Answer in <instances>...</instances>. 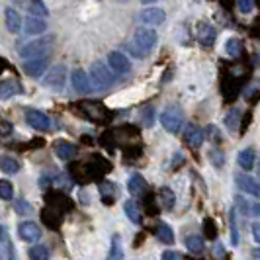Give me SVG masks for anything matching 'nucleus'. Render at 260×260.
Returning a JSON list of instances; mask_svg holds the SVG:
<instances>
[{"instance_id":"1","label":"nucleus","mask_w":260,"mask_h":260,"mask_svg":"<svg viewBox=\"0 0 260 260\" xmlns=\"http://www.w3.org/2000/svg\"><path fill=\"white\" fill-rule=\"evenodd\" d=\"M156 41H158V36L153 27H139L133 31L131 39L125 43V49L137 57V59H143L149 53L156 47Z\"/></svg>"},{"instance_id":"2","label":"nucleus","mask_w":260,"mask_h":260,"mask_svg":"<svg viewBox=\"0 0 260 260\" xmlns=\"http://www.w3.org/2000/svg\"><path fill=\"white\" fill-rule=\"evenodd\" d=\"M53 43H55V38L53 36H43L39 39H34L26 43L22 49H20V57H24L26 61L29 59H41V57H47V53L51 51Z\"/></svg>"},{"instance_id":"3","label":"nucleus","mask_w":260,"mask_h":260,"mask_svg":"<svg viewBox=\"0 0 260 260\" xmlns=\"http://www.w3.org/2000/svg\"><path fill=\"white\" fill-rule=\"evenodd\" d=\"M90 86L94 90H106V88H110L112 84H114V73L110 71V67L104 65L102 61H96V63H92L90 67Z\"/></svg>"},{"instance_id":"4","label":"nucleus","mask_w":260,"mask_h":260,"mask_svg":"<svg viewBox=\"0 0 260 260\" xmlns=\"http://www.w3.org/2000/svg\"><path fill=\"white\" fill-rule=\"evenodd\" d=\"M160 125L169 133H178L182 127V110L178 106H169L160 114Z\"/></svg>"},{"instance_id":"5","label":"nucleus","mask_w":260,"mask_h":260,"mask_svg":"<svg viewBox=\"0 0 260 260\" xmlns=\"http://www.w3.org/2000/svg\"><path fill=\"white\" fill-rule=\"evenodd\" d=\"M108 67L116 75H127L131 71V61L123 51H110L108 53Z\"/></svg>"},{"instance_id":"6","label":"nucleus","mask_w":260,"mask_h":260,"mask_svg":"<svg viewBox=\"0 0 260 260\" xmlns=\"http://www.w3.org/2000/svg\"><path fill=\"white\" fill-rule=\"evenodd\" d=\"M235 184H237V188L241 192L260 200V182H256L252 176H248L247 172H237L235 174Z\"/></svg>"},{"instance_id":"7","label":"nucleus","mask_w":260,"mask_h":260,"mask_svg":"<svg viewBox=\"0 0 260 260\" xmlns=\"http://www.w3.org/2000/svg\"><path fill=\"white\" fill-rule=\"evenodd\" d=\"M26 121L27 125H31L34 129H39V131L51 129V119H49V116L43 114L41 110H36V108L26 110Z\"/></svg>"},{"instance_id":"8","label":"nucleus","mask_w":260,"mask_h":260,"mask_svg":"<svg viewBox=\"0 0 260 260\" xmlns=\"http://www.w3.org/2000/svg\"><path fill=\"white\" fill-rule=\"evenodd\" d=\"M165 18H167V12H165L162 8H158V6L145 8V10H141V14H139V22L145 24L147 27L160 26V24L165 22Z\"/></svg>"},{"instance_id":"9","label":"nucleus","mask_w":260,"mask_h":260,"mask_svg":"<svg viewBox=\"0 0 260 260\" xmlns=\"http://www.w3.org/2000/svg\"><path fill=\"white\" fill-rule=\"evenodd\" d=\"M65 78H67L65 65H57V67H53L51 71L45 75L43 84H45V86H49V88H55V90H61V88H63V84H65Z\"/></svg>"},{"instance_id":"10","label":"nucleus","mask_w":260,"mask_h":260,"mask_svg":"<svg viewBox=\"0 0 260 260\" xmlns=\"http://www.w3.org/2000/svg\"><path fill=\"white\" fill-rule=\"evenodd\" d=\"M18 235L26 243H38L41 239V227L34 221H22L18 225Z\"/></svg>"},{"instance_id":"11","label":"nucleus","mask_w":260,"mask_h":260,"mask_svg":"<svg viewBox=\"0 0 260 260\" xmlns=\"http://www.w3.org/2000/svg\"><path fill=\"white\" fill-rule=\"evenodd\" d=\"M71 84H73V90L78 92V94H88L92 88L88 73L82 71V69H75V71H73V75H71Z\"/></svg>"},{"instance_id":"12","label":"nucleus","mask_w":260,"mask_h":260,"mask_svg":"<svg viewBox=\"0 0 260 260\" xmlns=\"http://www.w3.org/2000/svg\"><path fill=\"white\" fill-rule=\"evenodd\" d=\"M204 137H206V133H204V129H202L200 125H196V123L186 125V129H184V141H186L188 147H192V149L202 147Z\"/></svg>"},{"instance_id":"13","label":"nucleus","mask_w":260,"mask_h":260,"mask_svg":"<svg viewBox=\"0 0 260 260\" xmlns=\"http://www.w3.org/2000/svg\"><path fill=\"white\" fill-rule=\"evenodd\" d=\"M47 67H49V59L41 57V59H29V61H26L22 65V69H24V73H26L27 77H41L47 71Z\"/></svg>"},{"instance_id":"14","label":"nucleus","mask_w":260,"mask_h":260,"mask_svg":"<svg viewBox=\"0 0 260 260\" xmlns=\"http://www.w3.org/2000/svg\"><path fill=\"white\" fill-rule=\"evenodd\" d=\"M237 211H241L243 215L247 217H260V204H254V202H248L243 196H237L235 198V206Z\"/></svg>"},{"instance_id":"15","label":"nucleus","mask_w":260,"mask_h":260,"mask_svg":"<svg viewBox=\"0 0 260 260\" xmlns=\"http://www.w3.org/2000/svg\"><path fill=\"white\" fill-rule=\"evenodd\" d=\"M4 22H6V27H8L10 34H20V29L24 27L22 16L16 12L14 8H10V6L4 10Z\"/></svg>"},{"instance_id":"16","label":"nucleus","mask_w":260,"mask_h":260,"mask_svg":"<svg viewBox=\"0 0 260 260\" xmlns=\"http://www.w3.org/2000/svg\"><path fill=\"white\" fill-rule=\"evenodd\" d=\"M127 188H129V192L135 198H145L147 190H149V184H147V180H145L141 174H133V176H129V180H127Z\"/></svg>"},{"instance_id":"17","label":"nucleus","mask_w":260,"mask_h":260,"mask_svg":"<svg viewBox=\"0 0 260 260\" xmlns=\"http://www.w3.org/2000/svg\"><path fill=\"white\" fill-rule=\"evenodd\" d=\"M45 29H47V24L41 18L27 16L26 22H24V34H27V36H41Z\"/></svg>"},{"instance_id":"18","label":"nucleus","mask_w":260,"mask_h":260,"mask_svg":"<svg viewBox=\"0 0 260 260\" xmlns=\"http://www.w3.org/2000/svg\"><path fill=\"white\" fill-rule=\"evenodd\" d=\"M254 160H256V155H254V149H250V147H248V149H243V151H239V155H237V165L245 170V172L252 170Z\"/></svg>"},{"instance_id":"19","label":"nucleus","mask_w":260,"mask_h":260,"mask_svg":"<svg viewBox=\"0 0 260 260\" xmlns=\"http://www.w3.org/2000/svg\"><path fill=\"white\" fill-rule=\"evenodd\" d=\"M215 29L209 26V24H198V39L202 41V45H206V47H209L213 41H215Z\"/></svg>"},{"instance_id":"20","label":"nucleus","mask_w":260,"mask_h":260,"mask_svg":"<svg viewBox=\"0 0 260 260\" xmlns=\"http://www.w3.org/2000/svg\"><path fill=\"white\" fill-rule=\"evenodd\" d=\"M55 155L59 156L61 160H71L73 156L77 155V147L69 141H59L55 145Z\"/></svg>"},{"instance_id":"21","label":"nucleus","mask_w":260,"mask_h":260,"mask_svg":"<svg viewBox=\"0 0 260 260\" xmlns=\"http://www.w3.org/2000/svg\"><path fill=\"white\" fill-rule=\"evenodd\" d=\"M186 247L194 254H202L206 250V241L202 235H190V237H186Z\"/></svg>"},{"instance_id":"22","label":"nucleus","mask_w":260,"mask_h":260,"mask_svg":"<svg viewBox=\"0 0 260 260\" xmlns=\"http://www.w3.org/2000/svg\"><path fill=\"white\" fill-rule=\"evenodd\" d=\"M155 233H156V239H158L160 243H167V245H172V243H174V231H172V227L167 225V223H158Z\"/></svg>"},{"instance_id":"23","label":"nucleus","mask_w":260,"mask_h":260,"mask_svg":"<svg viewBox=\"0 0 260 260\" xmlns=\"http://www.w3.org/2000/svg\"><path fill=\"white\" fill-rule=\"evenodd\" d=\"M123 211H125V215L129 217L131 223H135V225L141 223V209H139V206H137L133 200H127V202L123 204Z\"/></svg>"},{"instance_id":"24","label":"nucleus","mask_w":260,"mask_h":260,"mask_svg":"<svg viewBox=\"0 0 260 260\" xmlns=\"http://www.w3.org/2000/svg\"><path fill=\"white\" fill-rule=\"evenodd\" d=\"M27 10H29V16H34V18H41V20H45V18L49 16L47 6H45L41 0H34V2H29V4H27Z\"/></svg>"},{"instance_id":"25","label":"nucleus","mask_w":260,"mask_h":260,"mask_svg":"<svg viewBox=\"0 0 260 260\" xmlns=\"http://www.w3.org/2000/svg\"><path fill=\"white\" fill-rule=\"evenodd\" d=\"M0 169H2V172H6V174H16L20 170V162L14 156L2 155L0 156Z\"/></svg>"},{"instance_id":"26","label":"nucleus","mask_w":260,"mask_h":260,"mask_svg":"<svg viewBox=\"0 0 260 260\" xmlns=\"http://www.w3.org/2000/svg\"><path fill=\"white\" fill-rule=\"evenodd\" d=\"M123 252H121V239L119 235L112 237V245H110V252H108V258L106 260H121Z\"/></svg>"},{"instance_id":"27","label":"nucleus","mask_w":260,"mask_h":260,"mask_svg":"<svg viewBox=\"0 0 260 260\" xmlns=\"http://www.w3.org/2000/svg\"><path fill=\"white\" fill-rule=\"evenodd\" d=\"M27 256H29V260H49V250L43 245H34L27 250Z\"/></svg>"},{"instance_id":"28","label":"nucleus","mask_w":260,"mask_h":260,"mask_svg":"<svg viewBox=\"0 0 260 260\" xmlns=\"http://www.w3.org/2000/svg\"><path fill=\"white\" fill-rule=\"evenodd\" d=\"M158 196H160V200H162V206L169 209V211L174 208V204H176V196H174V192H172L170 188H167V186L160 188V190H158Z\"/></svg>"},{"instance_id":"29","label":"nucleus","mask_w":260,"mask_h":260,"mask_svg":"<svg viewBox=\"0 0 260 260\" xmlns=\"http://www.w3.org/2000/svg\"><path fill=\"white\" fill-rule=\"evenodd\" d=\"M22 90L16 82H2L0 84V100H6V98H10L14 94H18V92Z\"/></svg>"},{"instance_id":"30","label":"nucleus","mask_w":260,"mask_h":260,"mask_svg":"<svg viewBox=\"0 0 260 260\" xmlns=\"http://www.w3.org/2000/svg\"><path fill=\"white\" fill-rule=\"evenodd\" d=\"M229 225H231V243L239 245V231H237V209L231 208L229 211Z\"/></svg>"},{"instance_id":"31","label":"nucleus","mask_w":260,"mask_h":260,"mask_svg":"<svg viewBox=\"0 0 260 260\" xmlns=\"http://www.w3.org/2000/svg\"><path fill=\"white\" fill-rule=\"evenodd\" d=\"M225 51L229 57H237V55H241V41L237 38H231L227 39V43H225Z\"/></svg>"},{"instance_id":"32","label":"nucleus","mask_w":260,"mask_h":260,"mask_svg":"<svg viewBox=\"0 0 260 260\" xmlns=\"http://www.w3.org/2000/svg\"><path fill=\"white\" fill-rule=\"evenodd\" d=\"M0 198L6 202L14 198V186L8 180H0Z\"/></svg>"},{"instance_id":"33","label":"nucleus","mask_w":260,"mask_h":260,"mask_svg":"<svg viewBox=\"0 0 260 260\" xmlns=\"http://www.w3.org/2000/svg\"><path fill=\"white\" fill-rule=\"evenodd\" d=\"M225 123H227V127L237 129V125H239V110H231L225 117Z\"/></svg>"},{"instance_id":"34","label":"nucleus","mask_w":260,"mask_h":260,"mask_svg":"<svg viewBox=\"0 0 260 260\" xmlns=\"http://www.w3.org/2000/svg\"><path fill=\"white\" fill-rule=\"evenodd\" d=\"M204 235L209 237V239H215V225L211 223V219H206V221H204Z\"/></svg>"},{"instance_id":"35","label":"nucleus","mask_w":260,"mask_h":260,"mask_svg":"<svg viewBox=\"0 0 260 260\" xmlns=\"http://www.w3.org/2000/svg\"><path fill=\"white\" fill-rule=\"evenodd\" d=\"M160 260H182V256H180V252H176V250H165V252L160 254Z\"/></svg>"},{"instance_id":"36","label":"nucleus","mask_w":260,"mask_h":260,"mask_svg":"<svg viewBox=\"0 0 260 260\" xmlns=\"http://www.w3.org/2000/svg\"><path fill=\"white\" fill-rule=\"evenodd\" d=\"M12 131H14V127H12V123H10V121H4V119L0 121V135H4V137H6V135H10Z\"/></svg>"},{"instance_id":"37","label":"nucleus","mask_w":260,"mask_h":260,"mask_svg":"<svg viewBox=\"0 0 260 260\" xmlns=\"http://www.w3.org/2000/svg\"><path fill=\"white\" fill-rule=\"evenodd\" d=\"M237 6H239V10H241V12H250V10L254 8V4H252L250 0H241Z\"/></svg>"},{"instance_id":"38","label":"nucleus","mask_w":260,"mask_h":260,"mask_svg":"<svg viewBox=\"0 0 260 260\" xmlns=\"http://www.w3.org/2000/svg\"><path fill=\"white\" fill-rule=\"evenodd\" d=\"M153 123V108H145L143 112V125H151Z\"/></svg>"},{"instance_id":"39","label":"nucleus","mask_w":260,"mask_h":260,"mask_svg":"<svg viewBox=\"0 0 260 260\" xmlns=\"http://www.w3.org/2000/svg\"><path fill=\"white\" fill-rule=\"evenodd\" d=\"M252 239L260 245V221H256L252 225Z\"/></svg>"},{"instance_id":"40","label":"nucleus","mask_w":260,"mask_h":260,"mask_svg":"<svg viewBox=\"0 0 260 260\" xmlns=\"http://www.w3.org/2000/svg\"><path fill=\"white\" fill-rule=\"evenodd\" d=\"M4 227H2V225H0V243H2V241H4Z\"/></svg>"},{"instance_id":"41","label":"nucleus","mask_w":260,"mask_h":260,"mask_svg":"<svg viewBox=\"0 0 260 260\" xmlns=\"http://www.w3.org/2000/svg\"><path fill=\"white\" fill-rule=\"evenodd\" d=\"M254 258L260 260V248H256V250H254Z\"/></svg>"},{"instance_id":"42","label":"nucleus","mask_w":260,"mask_h":260,"mask_svg":"<svg viewBox=\"0 0 260 260\" xmlns=\"http://www.w3.org/2000/svg\"><path fill=\"white\" fill-rule=\"evenodd\" d=\"M258 178H260V167H258Z\"/></svg>"}]
</instances>
